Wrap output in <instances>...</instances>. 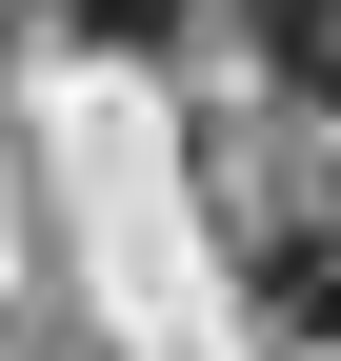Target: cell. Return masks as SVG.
Returning a JSON list of instances; mask_svg holds the SVG:
<instances>
[{"instance_id": "obj_3", "label": "cell", "mask_w": 341, "mask_h": 361, "mask_svg": "<svg viewBox=\"0 0 341 361\" xmlns=\"http://www.w3.org/2000/svg\"><path fill=\"white\" fill-rule=\"evenodd\" d=\"M61 20H80V40H161L181 0H61Z\"/></svg>"}, {"instance_id": "obj_1", "label": "cell", "mask_w": 341, "mask_h": 361, "mask_svg": "<svg viewBox=\"0 0 341 361\" xmlns=\"http://www.w3.org/2000/svg\"><path fill=\"white\" fill-rule=\"evenodd\" d=\"M241 20H261V61H281V80H341V0H241Z\"/></svg>"}, {"instance_id": "obj_2", "label": "cell", "mask_w": 341, "mask_h": 361, "mask_svg": "<svg viewBox=\"0 0 341 361\" xmlns=\"http://www.w3.org/2000/svg\"><path fill=\"white\" fill-rule=\"evenodd\" d=\"M261 281L302 301V322H341V221H281V241H261Z\"/></svg>"}]
</instances>
